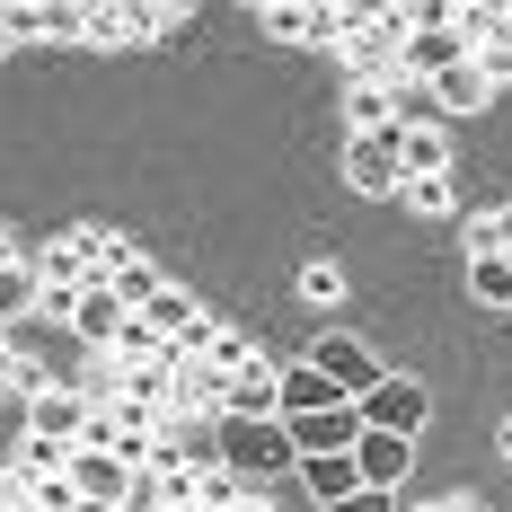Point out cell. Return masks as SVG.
Returning <instances> with one entry per match:
<instances>
[{
  "instance_id": "cell-1",
  "label": "cell",
  "mask_w": 512,
  "mask_h": 512,
  "mask_svg": "<svg viewBox=\"0 0 512 512\" xmlns=\"http://www.w3.org/2000/svg\"><path fill=\"white\" fill-rule=\"evenodd\" d=\"M407 36H415V9H354L345 0V71L371 80V89H398V71H407Z\"/></svg>"
},
{
  "instance_id": "cell-2",
  "label": "cell",
  "mask_w": 512,
  "mask_h": 512,
  "mask_svg": "<svg viewBox=\"0 0 512 512\" xmlns=\"http://www.w3.org/2000/svg\"><path fill=\"white\" fill-rule=\"evenodd\" d=\"M221 468H239L248 486H265V477L301 468V442H292L283 415H230V424H221Z\"/></svg>"
},
{
  "instance_id": "cell-3",
  "label": "cell",
  "mask_w": 512,
  "mask_h": 512,
  "mask_svg": "<svg viewBox=\"0 0 512 512\" xmlns=\"http://www.w3.org/2000/svg\"><path fill=\"white\" fill-rule=\"evenodd\" d=\"M345 186H354V195H407V124L354 133V142H345Z\"/></svg>"
},
{
  "instance_id": "cell-4",
  "label": "cell",
  "mask_w": 512,
  "mask_h": 512,
  "mask_svg": "<svg viewBox=\"0 0 512 512\" xmlns=\"http://www.w3.org/2000/svg\"><path fill=\"white\" fill-rule=\"evenodd\" d=\"M256 27L274 45H345V0H265Z\"/></svg>"
},
{
  "instance_id": "cell-5",
  "label": "cell",
  "mask_w": 512,
  "mask_h": 512,
  "mask_svg": "<svg viewBox=\"0 0 512 512\" xmlns=\"http://www.w3.org/2000/svg\"><path fill=\"white\" fill-rule=\"evenodd\" d=\"M309 362H318V371H327V380H336V389H345L354 407L371 398V389H380V380H389V371H380V354H371L362 336H345V327H327V336L309 345Z\"/></svg>"
},
{
  "instance_id": "cell-6",
  "label": "cell",
  "mask_w": 512,
  "mask_h": 512,
  "mask_svg": "<svg viewBox=\"0 0 512 512\" xmlns=\"http://www.w3.org/2000/svg\"><path fill=\"white\" fill-rule=\"evenodd\" d=\"M362 424H371V433H424V424H433V389H424V380H398V371H389V380H380V389H371V398H362Z\"/></svg>"
},
{
  "instance_id": "cell-7",
  "label": "cell",
  "mask_w": 512,
  "mask_h": 512,
  "mask_svg": "<svg viewBox=\"0 0 512 512\" xmlns=\"http://www.w3.org/2000/svg\"><path fill=\"white\" fill-rule=\"evenodd\" d=\"M89 424H98L89 389H62V380H53V389L27 398V433H45V442H71V451H80V442H89Z\"/></svg>"
},
{
  "instance_id": "cell-8",
  "label": "cell",
  "mask_w": 512,
  "mask_h": 512,
  "mask_svg": "<svg viewBox=\"0 0 512 512\" xmlns=\"http://www.w3.org/2000/svg\"><path fill=\"white\" fill-rule=\"evenodd\" d=\"M133 477H142V468L115 460V451H98V442H80V451H71V486H80L89 504H124V512H133Z\"/></svg>"
},
{
  "instance_id": "cell-9",
  "label": "cell",
  "mask_w": 512,
  "mask_h": 512,
  "mask_svg": "<svg viewBox=\"0 0 512 512\" xmlns=\"http://www.w3.org/2000/svg\"><path fill=\"white\" fill-rule=\"evenodd\" d=\"M327 407H354V398H345V389H336V380H327V371H318V362H283V424H301V415H327Z\"/></svg>"
},
{
  "instance_id": "cell-10",
  "label": "cell",
  "mask_w": 512,
  "mask_h": 512,
  "mask_svg": "<svg viewBox=\"0 0 512 512\" xmlns=\"http://www.w3.org/2000/svg\"><path fill=\"white\" fill-rule=\"evenodd\" d=\"M124 327H133V309L115 301V283H89V292H80V309H71V336H80L89 354H106Z\"/></svg>"
},
{
  "instance_id": "cell-11",
  "label": "cell",
  "mask_w": 512,
  "mask_h": 512,
  "mask_svg": "<svg viewBox=\"0 0 512 512\" xmlns=\"http://www.w3.org/2000/svg\"><path fill=\"white\" fill-rule=\"evenodd\" d=\"M354 468H362V486H380V495H398V486H407V468H415V442H407V433H362Z\"/></svg>"
},
{
  "instance_id": "cell-12",
  "label": "cell",
  "mask_w": 512,
  "mask_h": 512,
  "mask_svg": "<svg viewBox=\"0 0 512 512\" xmlns=\"http://www.w3.org/2000/svg\"><path fill=\"white\" fill-rule=\"evenodd\" d=\"M168 460L177 468H221V415H168Z\"/></svg>"
},
{
  "instance_id": "cell-13",
  "label": "cell",
  "mask_w": 512,
  "mask_h": 512,
  "mask_svg": "<svg viewBox=\"0 0 512 512\" xmlns=\"http://www.w3.org/2000/svg\"><path fill=\"white\" fill-rule=\"evenodd\" d=\"M415 177H451V124L442 115H407V186Z\"/></svg>"
},
{
  "instance_id": "cell-14",
  "label": "cell",
  "mask_w": 512,
  "mask_h": 512,
  "mask_svg": "<svg viewBox=\"0 0 512 512\" xmlns=\"http://www.w3.org/2000/svg\"><path fill=\"white\" fill-rule=\"evenodd\" d=\"M424 98L442 106V124H451V115H477V106H495V80H486L477 62H460V71H442V80H433Z\"/></svg>"
},
{
  "instance_id": "cell-15",
  "label": "cell",
  "mask_w": 512,
  "mask_h": 512,
  "mask_svg": "<svg viewBox=\"0 0 512 512\" xmlns=\"http://www.w3.org/2000/svg\"><path fill=\"white\" fill-rule=\"evenodd\" d=\"M106 283H115V301L133 309V318H142V309H159V292H168V274H159V265H151V256H142V248L124 256V265H115Z\"/></svg>"
},
{
  "instance_id": "cell-16",
  "label": "cell",
  "mask_w": 512,
  "mask_h": 512,
  "mask_svg": "<svg viewBox=\"0 0 512 512\" xmlns=\"http://www.w3.org/2000/svg\"><path fill=\"white\" fill-rule=\"evenodd\" d=\"M301 486H309L327 512H336L345 495H362V468H354V451H345V460H301Z\"/></svg>"
},
{
  "instance_id": "cell-17",
  "label": "cell",
  "mask_w": 512,
  "mask_h": 512,
  "mask_svg": "<svg viewBox=\"0 0 512 512\" xmlns=\"http://www.w3.org/2000/svg\"><path fill=\"white\" fill-rule=\"evenodd\" d=\"M468 292L486 309H512V256H468Z\"/></svg>"
},
{
  "instance_id": "cell-18",
  "label": "cell",
  "mask_w": 512,
  "mask_h": 512,
  "mask_svg": "<svg viewBox=\"0 0 512 512\" xmlns=\"http://www.w3.org/2000/svg\"><path fill=\"white\" fill-rule=\"evenodd\" d=\"M301 301H318V309L345 301V265H336V256H309L301 265Z\"/></svg>"
},
{
  "instance_id": "cell-19",
  "label": "cell",
  "mask_w": 512,
  "mask_h": 512,
  "mask_svg": "<svg viewBox=\"0 0 512 512\" xmlns=\"http://www.w3.org/2000/svg\"><path fill=\"white\" fill-rule=\"evenodd\" d=\"M45 36H80V45H89V36H98V9H89V0H45Z\"/></svg>"
},
{
  "instance_id": "cell-20",
  "label": "cell",
  "mask_w": 512,
  "mask_h": 512,
  "mask_svg": "<svg viewBox=\"0 0 512 512\" xmlns=\"http://www.w3.org/2000/svg\"><path fill=\"white\" fill-rule=\"evenodd\" d=\"M142 318H159V327H168V336H186V327H195V318H204V301H195V292H177V283H168V292H159V309H142Z\"/></svg>"
},
{
  "instance_id": "cell-21",
  "label": "cell",
  "mask_w": 512,
  "mask_h": 512,
  "mask_svg": "<svg viewBox=\"0 0 512 512\" xmlns=\"http://www.w3.org/2000/svg\"><path fill=\"white\" fill-rule=\"evenodd\" d=\"M398 204H407V212H424V221H442V212H451V177H415Z\"/></svg>"
},
{
  "instance_id": "cell-22",
  "label": "cell",
  "mask_w": 512,
  "mask_h": 512,
  "mask_svg": "<svg viewBox=\"0 0 512 512\" xmlns=\"http://www.w3.org/2000/svg\"><path fill=\"white\" fill-rule=\"evenodd\" d=\"M0 27H9V45H36V36H45V0H9Z\"/></svg>"
},
{
  "instance_id": "cell-23",
  "label": "cell",
  "mask_w": 512,
  "mask_h": 512,
  "mask_svg": "<svg viewBox=\"0 0 512 512\" xmlns=\"http://www.w3.org/2000/svg\"><path fill=\"white\" fill-rule=\"evenodd\" d=\"M36 301V274H27V256H0V309H27Z\"/></svg>"
},
{
  "instance_id": "cell-24",
  "label": "cell",
  "mask_w": 512,
  "mask_h": 512,
  "mask_svg": "<svg viewBox=\"0 0 512 512\" xmlns=\"http://www.w3.org/2000/svg\"><path fill=\"white\" fill-rule=\"evenodd\" d=\"M477 71H486L495 89H512V27L495 36V45H477Z\"/></svg>"
},
{
  "instance_id": "cell-25",
  "label": "cell",
  "mask_w": 512,
  "mask_h": 512,
  "mask_svg": "<svg viewBox=\"0 0 512 512\" xmlns=\"http://www.w3.org/2000/svg\"><path fill=\"white\" fill-rule=\"evenodd\" d=\"M460 248H468V256H504V239H495V212H477V221H468Z\"/></svg>"
},
{
  "instance_id": "cell-26",
  "label": "cell",
  "mask_w": 512,
  "mask_h": 512,
  "mask_svg": "<svg viewBox=\"0 0 512 512\" xmlns=\"http://www.w3.org/2000/svg\"><path fill=\"white\" fill-rule=\"evenodd\" d=\"M336 512H398V495H380V486H362V495H345Z\"/></svg>"
},
{
  "instance_id": "cell-27",
  "label": "cell",
  "mask_w": 512,
  "mask_h": 512,
  "mask_svg": "<svg viewBox=\"0 0 512 512\" xmlns=\"http://www.w3.org/2000/svg\"><path fill=\"white\" fill-rule=\"evenodd\" d=\"M495 239H504V256H512V204H504V212H495Z\"/></svg>"
},
{
  "instance_id": "cell-28",
  "label": "cell",
  "mask_w": 512,
  "mask_h": 512,
  "mask_svg": "<svg viewBox=\"0 0 512 512\" xmlns=\"http://www.w3.org/2000/svg\"><path fill=\"white\" fill-rule=\"evenodd\" d=\"M239 512H274V504H265V495H256V486H248V504H239Z\"/></svg>"
},
{
  "instance_id": "cell-29",
  "label": "cell",
  "mask_w": 512,
  "mask_h": 512,
  "mask_svg": "<svg viewBox=\"0 0 512 512\" xmlns=\"http://www.w3.org/2000/svg\"><path fill=\"white\" fill-rule=\"evenodd\" d=\"M0 512H36V504H27V495H9V504H0Z\"/></svg>"
},
{
  "instance_id": "cell-30",
  "label": "cell",
  "mask_w": 512,
  "mask_h": 512,
  "mask_svg": "<svg viewBox=\"0 0 512 512\" xmlns=\"http://www.w3.org/2000/svg\"><path fill=\"white\" fill-rule=\"evenodd\" d=\"M495 451H504V460H512V415H504V442H495Z\"/></svg>"
},
{
  "instance_id": "cell-31",
  "label": "cell",
  "mask_w": 512,
  "mask_h": 512,
  "mask_svg": "<svg viewBox=\"0 0 512 512\" xmlns=\"http://www.w3.org/2000/svg\"><path fill=\"white\" fill-rule=\"evenodd\" d=\"M424 512H460V504H451V495H442V504H424Z\"/></svg>"
},
{
  "instance_id": "cell-32",
  "label": "cell",
  "mask_w": 512,
  "mask_h": 512,
  "mask_svg": "<svg viewBox=\"0 0 512 512\" xmlns=\"http://www.w3.org/2000/svg\"><path fill=\"white\" fill-rule=\"evenodd\" d=\"M80 512H124V504H80Z\"/></svg>"
},
{
  "instance_id": "cell-33",
  "label": "cell",
  "mask_w": 512,
  "mask_h": 512,
  "mask_svg": "<svg viewBox=\"0 0 512 512\" xmlns=\"http://www.w3.org/2000/svg\"><path fill=\"white\" fill-rule=\"evenodd\" d=\"M460 512H486V504H468V495H460Z\"/></svg>"
}]
</instances>
